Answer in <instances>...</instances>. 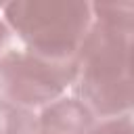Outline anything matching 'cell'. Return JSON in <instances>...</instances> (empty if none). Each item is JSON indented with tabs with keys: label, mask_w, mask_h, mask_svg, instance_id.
<instances>
[{
	"label": "cell",
	"mask_w": 134,
	"mask_h": 134,
	"mask_svg": "<svg viewBox=\"0 0 134 134\" xmlns=\"http://www.w3.org/2000/svg\"><path fill=\"white\" fill-rule=\"evenodd\" d=\"M96 115L77 96H61L38 113V126L44 134H90Z\"/></svg>",
	"instance_id": "277c9868"
},
{
	"label": "cell",
	"mask_w": 134,
	"mask_h": 134,
	"mask_svg": "<svg viewBox=\"0 0 134 134\" xmlns=\"http://www.w3.org/2000/svg\"><path fill=\"white\" fill-rule=\"evenodd\" d=\"M38 134H44V132H40V130H38Z\"/></svg>",
	"instance_id": "9c48e42d"
},
{
	"label": "cell",
	"mask_w": 134,
	"mask_h": 134,
	"mask_svg": "<svg viewBox=\"0 0 134 134\" xmlns=\"http://www.w3.org/2000/svg\"><path fill=\"white\" fill-rule=\"evenodd\" d=\"M130 67H132V82H134V19L130 27Z\"/></svg>",
	"instance_id": "ba28073f"
},
{
	"label": "cell",
	"mask_w": 134,
	"mask_h": 134,
	"mask_svg": "<svg viewBox=\"0 0 134 134\" xmlns=\"http://www.w3.org/2000/svg\"><path fill=\"white\" fill-rule=\"evenodd\" d=\"M38 113L0 96V134H38Z\"/></svg>",
	"instance_id": "5b68a950"
},
{
	"label": "cell",
	"mask_w": 134,
	"mask_h": 134,
	"mask_svg": "<svg viewBox=\"0 0 134 134\" xmlns=\"http://www.w3.org/2000/svg\"><path fill=\"white\" fill-rule=\"evenodd\" d=\"M0 13H2V6H0ZM10 38H13V31H10V27L6 25L4 17H0V52H4V50L8 48Z\"/></svg>",
	"instance_id": "52a82bcc"
},
{
	"label": "cell",
	"mask_w": 134,
	"mask_h": 134,
	"mask_svg": "<svg viewBox=\"0 0 134 134\" xmlns=\"http://www.w3.org/2000/svg\"><path fill=\"white\" fill-rule=\"evenodd\" d=\"M132 19L134 2H94V25L82 46L71 90L96 119L134 115Z\"/></svg>",
	"instance_id": "6da1fadb"
},
{
	"label": "cell",
	"mask_w": 134,
	"mask_h": 134,
	"mask_svg": "<svg viewBox=\"0 0 134 134\" xmlns=\"http://www.w3.org/2000/svg\"><path fill=\"white\" fill-rule=\"evenodd\" d=\"M2 17L27 52L57 65H77L94 25V2L23 0L4 4Z\"/></svg>",
	"instance_id": "7a4b0ae2"
},
{
	"label": "cell",
	"mask_w": 134,
	"mask_h": 134,
	"mask_svg": "<svg viewBox=\"0 0 134 134\" xmlns=\"http://www.w3.org/2000/svg\"><path fill=\"white\" fill-rule=\"evenodd\" d=\"M90 134H134V115L96 119Z\"/></svg>",
	"instance_id": "8992f818"
},
{
	"label": "cell",
	"mask_w": 134,
	"mask_h": 134,
	"mask_svg": "<svg viewBox=\"0 0 134 134\" xmlns=\"http://www.w3.org/2000/svg\"><path fill=\"white\" fill-rule=\"evenodd\" d=\"M77 65H57L25 48L0 52V96L29 111L44 109L73 88Z\"/></svg>",
	"instance_id": "3957f363"
}]
</instances>
